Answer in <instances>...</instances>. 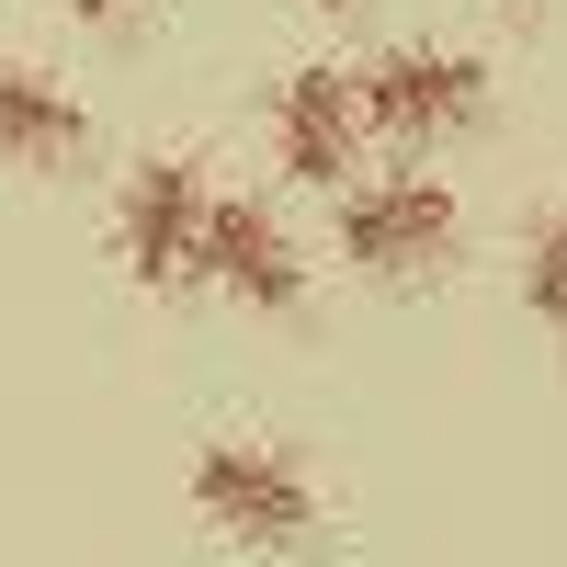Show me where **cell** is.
Instances as JSON below:
<instances>
[{
	"mask_svg": "<svg viewBox=\"0 0 567 567\" xmlns=\"http://www.w3.org/2000/svg\"><path fill=\"white\" fill-rule=\"evenodd\" d=\"M523 318L545 341H567V205H545L523 227Z\"/></svg>",
	"mask_w": 567,
	"mask_h": 567,
	"instance_id": "cell-8",
	"label": "cell"
},
{
	"mask_svg": "<svg viewBox=\"0 0 567 567\" xmlns=\"http://www.w3.org/2000/svg\"><path fill=\"white\" fill-rule=\"evenodd\" d=\"M69 12H80L91 34H114V23H136V12H148V0H69Z\"/></svg>",
	"mask_w": 567,
	"mask_h": 567,
	"instance_id": "cell-9",
	"label": "cell"
},
{
	"mask_svg": "<svg viewBox=\"0 0 567 567\" xmlns=\"http://www.w3.org/2000/svg\"><path fill=\"white\" fill-rule=\"evenodd\" d=\"M454 239H465L454 182H432V171L341 182V261H352L363 284H420V272H443Z\"/></svg>",
	"mask_w": 567,
	"mask_h": 567,
	"instance_id": "cell-2",
	"label": "cell"
},
{
	"mask_svg": "<svg viewBox=\"0 0 567 567\" xmlns=\"http://www.w3.org/2000/svg\"><path fill=\"white\" fill-rule=\"evenodd\" d=\"M205 284H216V296H239V307H261V318H296V307H307V250L284 239L272 205L216 194V216H205Z\"/></svg>",
	"mask_w": 567,
	"mask_h": 567,
	"instance_id": "cell-6",
	"label": "cell"
},
{
	"mask_svg": "<svg viewBox=\"0 0 567 567\" xmlns=\"http://www.w3.org/2000/svg\"><path fill=\"white\" fill-rule=\"evenodd\" d=\"M194 511L239 556H307L318 545V477L272 443H205L194 454Z\"/></svg>",
	"mask_w": 567,
	"mask_h": 567,
	"instance_id": "cell-1",
	"label": "cell"
},
{
	"mask_svg": "<svg viewBox=\"0 0 567 567\" xmlns=\"http://www.w3.org/2000/svg\"><path fill=\"white\" fill-rule=\"evenodd\" d=\"M205 216H216V194H205L194 159H136V171H125V205H114V250H125V272L148 284V296L205 284Z\"/></svg>",
	"mask_w": 567,
	"mask_h": 567,
	"instance_id": "cell-3",
	"label": "cell"
},
{
	"mask_svg": "<svg viewBox=\"0 0 567 567\" xmlns=\"http://www.w3.org/2000/svg\"><path fill=\"white\" fill-rule=\"evenodd\" d=\"M363 80V125L374 136H454L488 114V69L465 58V45H386Z\"/></svg>",
	"mask_w": 567,
	"mask_h": 567,
	"instance_id": "cell-4",
	"label": "cell"
},
{
	"mask_svg": "<svg viewBox=\"0 0 567 567\" xmlns=\"http://www.w3.org/2000/svg\"><path fill=\"white\" fill-rule=\"evenodd\" d=\"M91 148V114H80V91L69 80H45V69H0V159H23V171H58Z\"/></svg>",
	"mask_w": 567,
	"mask_h": 567,
	"instance_id": "cell-7",
	"label": "cell"
},
{
	"mask_svg": "<svg viewBox=\"0 0 567 567\" xmlns=\"http://www.w3.org/2000/svg\"><path fill=\"white\" fill-rule=\"evenodd\" d=\"M272 159L307 194H341L352 159H363V80L352 69H296L272 91Z\"/></svg>",
	"mask_w": 567,
	"mask_h": 567,
	"instance_id": "cell-5",
	"label": "cell"
},
{
	"mask_svg": "<svg viewBox=\"0 0 567 567\" xmlns=\"http://www.w3.org/2000/svg\"><path fill=\"white\" fill-rule=\"evenodd\" d=\"M318 12H352V0H318Z\"/></svg>",
	"mask_w": 567,
	"mask_h": 567,
	"instance_id": "cell-10",
	"label": "cell"
}]
</instances>
